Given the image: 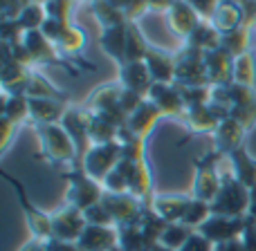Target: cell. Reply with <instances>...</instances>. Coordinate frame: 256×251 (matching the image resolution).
I'll use <instances>...</instances> for the list:
<instances>
[{"mask_svg": "<svg viewBox=\"0 0 256 251\" xmlns=\"http://www.w3.org/2000/svg\"><path fill=\"white\" fill-rule=\"evenodd\" d=\"M176 83L182 88H207V83H212L204 67V52L184 43L176 54Z\"/></svg>", "mask_w": 256, "mask_h": 251, "instance_id": "1", "label": "cell"}, {"mask_svg": "<svg viewBox=\"0 0 256 251\" xmlns=\"http://www.w3.org/2000/svg\"><path fill=\"white\" fill-rule=\"evenodd\" d=\"M250 189L238 182L236 177L222 182L220 191H218L216 200L212 202L214 216H227V218H240L243 211H250Z\"/></svg>", "mask_w": 256, "mask_h": 251, "instance_id": "2", "label": "cell"}, {"mask_svg": "<svg viewBox=\"0 0 256 251\" xmlns=\"http://www.w3.org/2000/svg\"><path fill=\"white\" fill-rule=\"evenodd\" d=\"M38 135H40V144H43V155L50 162L61 164V162H72L74 159L76 146L63 126L38 124Z\"/></svg>", "mask_w": 256, "mask_h": 251, "instance_id": "3", "label": "cell"}, {"mask_svg": "<svg viewBox=\"0 0 256 251\" xmlns=\"http://www.w3.org/2000/svg\"><path fill=\"white\" fill-rule=\"evenodd\" d=\"M122 157H124V148H122L120 141L97 144L86 153L84 171L88 173L92 180H106V175L122 162Z\"/></svg>", "mask_w": 256, "mask_h": 251, "instance_id": "4", "label": "cell"}, {"mask_svg": "<svg viewBox=\"0 0 256 251\" xmlns=\"http://www.w3.org/2000/svg\"><path fill=\"white\" fill-rule=\"evenodd\" d=\"M66 177L70 180V191H68V202H70V207L79 209V211H86V209H90L92 204L102 202V198H104L102 189H99V184L86 171L70 173V175H66Z\"/></svg>", "mask_w": 256, "mask_h": 251, "instance_id": "5", "label": "cell"}, {"mask_svg": "<svg viewBox=\"0 0 256 251\" xmlns=\"http://www.w3.org/2000/svg\"><path fill=\"white\" fill-rule=\"evenodd\" d=\"M102 204L108 209L112 220L120 225H135L144 213L132 193H104Z\"/></svg>", "mask_w": 256, "mask_h": 251, "instance_id": "6", "label": "cell"}, {"mask_svg": "<svg viewBox=\"0 0 256 251\" xmlns=\"http://www.w3.org/2000/svg\"><path fill=\"white\" fill-rule=\"evenodd\" d=\"M209 22L222 36V34H230V31H236L238 27H243L248 22V11H245L240 0H220L214 16L209 18Z\"/></svg>", "mask_w": 256, "mask_h": 251, "instance_id": "7", "label": "cell"}, {"mask_svg": "<svg viewBox=\"0 0 256 251\" xmlns=\"http://www.w3.org/2000/svg\"><path fill=\"white\" fill-rule=\"evenodd\" d=\"M86 231V216L84 211L68 204L63 211H58L52 218V236L56 240H79Z\"/></svg>", "mask_w": 256, "mask_h": 251, "instance_id": "8", "label": "cell"}, {"mask_svg": "<svg viewBox=\"0 0 256 251\" xmlns=\"http://www.w3.org/2000/svg\"><path fill=\"white\" fill-rule=\"evenodd\" d=\"M248 222H243V218H227V216H212L202 227H200V234L204 236L212 243H227V240H234L238 234H243Z\"/></svg>", "mask_w": 256, "mask_h": 251, "instance_id": "9", "label": "cell"}, {"mask_svg": "<svg viewBox=\"0 0 256 251\" xmlns=\"http://www.w3.org/2000/svg\"><path fill=\"white\" fill-rule=\"evenodd\" d=\"M200 20H202V18L198 16V11H196L186 0H176V4H173L166 13L168 29H171L176 36L184 38V43H186V38L194 34L196 27L200 25Z\"/></svg>", "mask_w": 256, "mask_h": 251, "instance_id": "10", "label": "cell"}, {"mask_svg": "<svg viewBox=\"0 0 256 251\" xmlns=\"http://www.w3.org/2000/svg\"><path fill=\"white\" fill-rule=\"evenodd\" d=\"M148 101L162 115H180L186 108L184 97L176 83H153L148 90Z\"/></svg>", "mask_w": 256, "mask_h": 251, "instance_id": "11", "label": "cell"}, {"mask_svg": "<svg viewBox=\"0 0 256 251\" xmlns=\"http://www.w3.org/2000/svg\"><path fill=\"white\" fill-rule=\"evenodd\" d=\"M90 117H92L90 110L84 112L81 108H70V110H66V115H63V119H61L63 128H66V132L70 135V139L74 141L79 153H84L90 146Z\"/></svg>", "mask_w": 256, "mask_h": 251, "instance_id": "12", "label": "cell"}, {"mask_svg": "<svg viewBox=\"0 0 256 251\" xmlns=\"http://www.w3.org/2000/svg\"><path fill=\"white\" fill-rule=\"evenodd\" d=\"M120 83L122 88L132 90V92L148 94L150 85H153V76H150L148 65L144 61H130L120 65Z\"/></svg>", "mask_w": 256, "mask_h": 251, "instance_id": "13", "label": "cell"}, {"mask_svg": "<svg viewBox=\"0 0 256 251\" xmlns=\"http://www.w3.org/2000/svg\"><path fill=\"white\" fill-rule=\"evenodd\" d=\"M204 67H207V76L212 85H227L232 83V70H234V56L225 52V49H212L204 52Z\"/></svg>", "mask_w": 256, "mask_h": 251, "instance_id": "14", "label": "cell"}, {"mask_svg": "<svg viewBox=\"0 0 256 251\" xmlns=\"http://www.w3.org/2000/svg\"><path fill=\"white\" fill-rule=\"evenodd\" d=\"M144 63L148 65L153 83H176V56L173 54L150 47Z\"/></svg>", "mask_w": 256, "mask_h": 251, "instance_id": "15", "label": "cell"}, {"mask_svg": "<svg viewBox=\"0 0 256 251\" xmlns=\"http://www.w3.org/2000/svg\"><path fill=\"white\" fill-rule=\"evenodd\" d=\"M7 180L12 182L14 186H16V191H18V200H20V204H22V209H25V216H27V222H30V229L34 231V236L36 238H48V236H52V220H50L45 213H40L38 209L34 207V204L27 200V195H25V191H22V184H18L14 177H9L7 175Z\"/></svg>", "mask_w": 256, "mask_h": 251, "instance_id": "16", "label": "cell"}, {"mask_svg": "<svg viewBox=\"0 0 256 251\" xmlns=\"http://www.w3.org/2000/svg\"><path fill=\"white\" fill-rule=\"evenodd\" d=\"M126 38H128V22H124L120 27L104 29L102 38H99L102 49L112 61H117V65H124V61H126Z\"/></svg>", "mask_w": 256, "mask_h": 251, "instance_id": "17", "label": "cell"}, {"mask_svg": "<svg viewBox=\"0 0 256 251\" xmlns=\"http://www.w3.org/2000/svg\"><path fill=\"white\" fill-rule=\"evenodd\" d=\"M160 115H162V112H160L158 108H155L153 103L148 101V99H144V101H142V106L137 108L135 112H130V115H128L126 128H128V130H130L135 137L144 139V137L150 132V128L155 126V121L160 119Z\"/></svg>", "mask_w": 256, "mask_h": 251, "instance_id": "18", "label": "cell"}, {"mask_svg": "<svg viewBox=\"0 0 256 251\" xmlns=\"http://www.w3.org/2000/svg\"><path fill=\"white\" fill-rule=\"evenodd\" d=\"M243 132L245 128L236 117H225V119L218 124L216 128V144L222 153H236L240 148V141H243Z\"/></svg>", "mask_w": 256, "mask_h": 251, "instance_id": "19", "label": "cell"}, {"mask_svg": "<svg viewBox=\"0 0 256 251\" xmlns=\"http://www.w3.org/2000/svg\"><path fill=\"white\" fill-rule=\"evenodd\" d=\"M252 29L254 25L252 22H245L243 27H238L236 31H230V34H222L220 36V49H225L230 56H240V54H248L252 52V40H250V36H252Z\"/></svg>", "mask_w": 256, "mask_h": 251, "instance_id": "20", "label": "cell"}, {"mask_svg": "<svg viewBox=\"0 0 256 251\" xmlns=\"http://www.w3.org/2000/svg\"><path fill=\"white\" fill-rule=\"evenodd\" d=\"M117 240L115 231L108 229V227H92L88 225L86 231L81 234L79 238V247L86 249V251H104L108 247H112Z\"/></svg>", "mask_w": 256, "mask_h": 251, "instance_id": "21", "label": "cell"}, {"mask_svg": "<svg viewBox=\"0 0 256 251\" xmlns=\"http://www.w3.org/2000/svg\"><path fill=\"white\" fill-rule=\"evenodd\" d=\"M90 9H92L94 18H97L99 25H102V31L104 29H110V27H120V25H124V22H128L124 9L117 7V4L110 2V0H97V2L90 4Z\"/></svg>", "mask_w": 256, "mask_h": 251, "instance_id": "22", "label": "cell"}, {"mask_svg": "<svg viewBox=\"0 0 256 251\" xmlns=\"http://www.w3.org/2000/svg\"><path fill=\"white\" fill-rule=\"evenodd\" d=\"M186 45L200 49V52H212L220 47V34L209 20H200V25L194 29V34L186 38Z\"/></svg>", "mask_w": 256, "mask_h": 251, "instance_id": "23", "label": "cell"}, {"mask_svg": "<svg viewBox=\"0 0 256 251\" xmlns=\"http://www.w3.org/2000/svg\"><path fill=\"white\" fill-rule=\"evenodd\" d=\"M30 99V115L34 117L38 124H54L56 119H63L66 112H61V103L54 99H38V97H27Z\"/></svg>", "mask_w": 256, "mask_h": 251, "instance_id": "24", "label": "cell"}, {"mask_svg": "<svg viewBox=\"0 0 256 251\" xmlns=\"http://www.w3.org/2000/svg\"><path fill=\"white\" fill-rule=\"evenodd\" d=\"M232 83L254 88L256 83V54L248 52L234 58V70H232Z\"/></svg>", "mask_w": 256, "mask_h": 251, "instance_id": "25", "label": "cell"}, {"mask_svg": "<svg viewBox=\"0 0 256 251\" xmlns=\"http://www.w3.org/2000/svg\"><path fill=\"white\" fill-rule=\"evenodd\" d=\"M191 200L186 198H158L153 202V211L158 213V216H162L164 220L168 222V225H173V222H182V218H184V211L186 207H189Z\"/></svg>", "mask_w": 256, "mask_h": 251, "instance_id": "26", "label": "cell"}, {"mask_svg": "<svg viewBox=\"0 0 256 251\" xmlns=\"http://www.w3.org/2000/svg\"><path fill=\"white\" fill-rule=\"evenodd\" d=\"M86 43H88V40H86V31L81 29L79 25H74V22H72V25L68 27V31L63 34V38L56 43V47L61 49V54L66 58L74 56L76 61H79V58H81L79 54L86 49Z\"/></svg>", "mask_w": 256, "mask_h": 251, "instance_id": "27", "label": "cell"}, {"mask_svg": "<svg viewBox=\"0 0 256 251\" xmlns=\"http://www.w3.org/2000/svg\"><path fill=\"white\" fill-rule=\"evenodd\" d=\"M150 45L146 43L144 34L140 31V25L137 22H128V38H126V61H144L146 54H148Z\"/></svg>", "mask_w": 256, "mask_h": 251, "instance_id": "28", "label": "cell"}, {"mask_svg": "<svg viewBox=\"0 0 256 251\" xmlns=\"http://www.w3.org/2000/svg\"><path fill=\"white\" fill-rule=\"evenodd\" d=\"M18 25L22 27L25 31H32V29H40L43 22L48 20V11H45V4L43 2H27L22 7V11L18 13Z\"/></svg>", "mask_w": 256, "mask_h": 251, "instance_id": "29", "label": "cell"}, {"mask_svg": "<svg viewBox=\"0 0 256 251\" xmlns=\"http://www.w3.org/2000/svg\"><path fill=\"white\" fill-rule=\"evenodd\" d=\"M45 11H48V18H54V20H63V22H72V13H74L79 0H43Z\"/></svg>", "mask_w": 256, "mask_h": 251, "instance_id": "30", "label": "cell"}, {"mask_svg": "<svg viewBox=\"0 0 256 251\" xmlns=\"http://www.w3.org/2000/svg\"><path fill=\"white\" fill-rule=\"evenodd\" d=\"M191 236L194 234H191V229L186 225H176V222H173V225H168L166 229H164V234L160 240H162V245L168 249H178V247L182 249Z\"/></svg>", "mask_w": 256, "mask_h": 251, "instance_id": "31", "label": "cell"}, {"mask_svg": "<svg viewBox=\"0 0 256 251\" xmlns=\"http://www.w3.org/2000/svg\"><path fill=\"white\" fill-rule=\"evenodd\" d=\"M84 216H86V222H88V225H92V227H108L110 222H115V220H112V216L108 213V209L104 207L102 202L92 204L90 209H86Z\"/></svg>", "mask_w": 256, "mask_h": 251, "instance_id": "32", "label": "cell"}, {"mask_svg": "<svg viewBox=\"0 0 256 251\" xmlns=\"http://www.w3.org/2000/svg\"><path fill=\"white\" fill-rule=\"evenodd\" d=\"M180 251H212V240H207L202 234H194L189 240L184 243V247Z\"/></svg>", "mask_w": 256, "mask_h": 251, "instance_id": "33", "label": "cell"}, {"mask_svg": "<svg viewBox=\"0 0 256 251\" xmlns=\"http://www.w3.org/2000/svg\"><path fill=\"white\" fill-rule=\"evenodd\" d=\"M148 4V11H164L168 13V9L176 4V0H146Z\"/></svg>", "mask_w": 256, "mask_h": 251, "instance_id": "34", "label": "cell"}, {"mask_svg": "<svg viewBox=\"0 0 256 251\" xmlns=\"http://www.w3.org/2000/svg\"><path fill=\"white\" fill-rule=\"evenodd\" d=\"M50 251H79L76 247H72L70 243H66V240H54L52 245L48 247Z\"/></svg>", "mask_w": 256, "mask_h": 251, "instance_id": "35", "label": "cell"}, {"mask_svg": "<svg viewBox=\"0 0 256 251\" xmlns=\"http://www.w3.org/2000/svg\"><path fill=\"white\" fill-rule=\"evenodd\" d=\"M144 251H173V249H168V247H164V245H150V247H146Z\"/></svg>", "mask_w": 256, "mask_h": 251, "instance_id": "36", "label": "cell"}, {"mask_svg": "<svg viewBox=\"0 0 256 251\" xmlns=\"http://www.w3.org/2000/svg\"><path fill=\"white\" fill-rule=\"evenodd\" d=\"M248 22H252V25L256 27V13H254V16H250V18H248Z\"/></svg>", "mask_w": 256, "mask_h": 251, "instance_id": "37", "label": "cell"}]
</instances>
